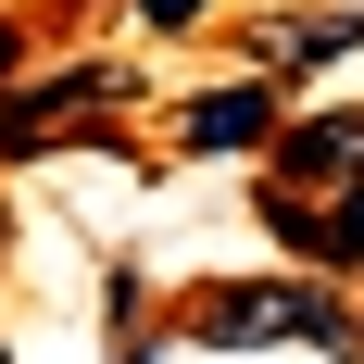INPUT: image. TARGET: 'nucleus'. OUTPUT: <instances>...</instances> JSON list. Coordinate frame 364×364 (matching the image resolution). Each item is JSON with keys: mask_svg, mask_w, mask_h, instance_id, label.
I'll use <instances>...</instances> for the list:
<instances>
[{"mask_svg": "<svg viewBox=\"0 0 364 364\" xmlns=\"http://www.w3.org/2000/svg\"><path fill=\"white\" fill-rule=\"evenodd\" d=\"M188 339H214V352H252V339H327V352H364L352 301L327 289V277H226V289H201L176 314Z\"/></svg>", "mask_w": 364, "mask_h": 364, "instance_id": "1", "label": "nucleus"}, {"mask_svg": "<svg viewBox=\"0 0 364 364\" xmlns=\"http://www.w3.org/2000/svg\"><path fill=\"white\" fill-rule=\"evenodd\" d=\"M364 176V101H327V113H277V139H264V188H289V201H327V188Z\"/></svg>", "mask_w": 364, "mask_h": 364, "instance_id": "2", "label": "nucleus"}, {"mask_svg": "<svg viewBox=\"0 0 364 364\" xmlns=\"http://www.w3.org/2000/svg\"><path fill=\"white\" fill-rule=\"evenodd\" d=\"M277 75H239V88H201V101H176V151H264L277 139Z\"/></svg>", "mask_w": 364, "mask_h": 364, "instance_id": "3", "label": "nucleus"}, {"mask_svg": "<svg viewBox=\"0 0 364 364\" xmlns=\"http://www.w3.org/2000/svg\"><path fill=\"white\" fill-rule=\"evenodd\" d=\"M239 50H252V63L289 88V75H314V63H339V50H364V13H264Z\"/></svg>", "mask_w": 364, "mask_h": 364, "instance_id": "4", "label": "nucleus"}, {"mask_svg": "<svg viewBox=\"0 0 364 364\" xmlns=\"http://www.w3.org/2000/svg\"><path fill=\"white\" fill-rule=\"evenodd\" d=\"M26 151H50V139H38V113L13 101V88H0V164H26Z\"/></svg>", "mask_w": 364, "mask_h": 364, "instance_id": "5", "label": "nucleus"}, {"mask_svg": "<svg viewBox=\"0 0 364 364\" xmlns=\"http://www.w3.org/2000/svg\"><path fill=\"white\" fill-rule=\"evenodd\" d=\"M139 26H164V38H188V26H214V0H139Z\"/></svg>", "mask_w": 364, "mask_h": 364, "instance_id": "6", "label": "nucleus"}, {"mask_svg": "<svg viewBox=\"0 0 364 364\" xmlns=\"http://www.w3.org/2000/svg\"><path fill=\"white\" fill-rule=\"evenodd\" d=\"M13 63H26V26H13V13H0V88H13Z\"/></svg>", "mask_w": 364, "mask_h": 364, "instance_id": "7", "label": "nucleus"}, {"mask_svg": "<svg viewBox=\"0 0 364 364\" xmlns=\"http://www.w3.org/2000/svg\"><path fill=\"white\" fill-rule=\"evenodd\" d=\"M0 364H13V339H0Z\"/></svg>", "mask_w": 364, "mask_h": 364, "instance_id": "8", "label": "nucleus"}]
</instances>
